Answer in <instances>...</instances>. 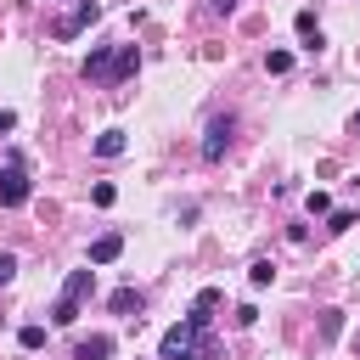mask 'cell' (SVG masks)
I'll return each instance as SVG.
<instances>
[{"mask_svg":"<svg viewBox=\"0 0 360 360\" xmlns=\"http://www.w3.org/2000/svg\"><path fill=\"white\" fill-rule=\"evenodd\" d=\"M90 292H96V270H73L68 287H62V298H73V304H84Z\"/></svg>","mask_w":360,"mask_h":360,"instance_id":"cell-7","label":"cell"},{"mask_svg":"<svg viewBox=\"0 0 360 360\" xmlns=\"http://www.w3.org/2000/svg\"><path fill=\"white\" fill-rule=\"evenodd\" d=\"M354 219H360V214H354V208H338V214H332V225H326V231H349V225H354Z\"/></svg>","mask_w":360,"mask_h":360,"instance_id":"cell-21","label":"cell"},{"mask_svg":"<svg viewBox=\"0 0 360 360\" xmlns=\"http://www.w3.org/2000/svg\"><path fill=\"white\" fill-rule=\"evenodd\" d=\"M197 338H202V332H197L191 321H180V326H169V332H163V343H158V349H163V360H174V354H180V349H191Z\"/></svg>","mask_w":360,"mask_h":360,"instance_id":"cell-4","label":"cell"},{"mask_svg":"<svg viewBox=\"0 0 360 360\" xmlns=\"http://www.w3.org/2000/svg\"><path fill=\"white\" fill-rule=\"evenodd\" d=\"M107 309H112V315H129V321H141V292H135V287H118V292L107 298Z\"/></svg>","mask_w":360,"mask_h":360,"instance_id":"cell-8","label":"cell"},{"mask_svg":"<svg viewBox=\"0 0 360 360\" xmlns=\"http://www.w3.org/2000/svg\"><path fill=\"white\" fill-rule=\"evenodd\" d=\"M51 321H56V326H79V304H73V298H56V304H51Z\"/></svg>","mask_w":360,"mask_h":360,"instance_id":"cell-14","label":"cell"},{"mask_svg":"<svg viewBox=\"0 0 360 360\" xmlns=\"http://www.w3.org/2000/svg\"><path fill=\"white\" fill-rule=\"evenodd\" d=\"M231 129H236V118H231V112L208 124V135H202V158H208V163H219V158H225V146H231Z\"/></svg>","mask_w":360,"mask_h":360,"instance_id":"cell-2","label":"cell"},{"mask_svg":"<svg viewBox=\"0 0 360 360\" xmlns=\"http://www.w3.org/2000/svg\"><path fill=\"white\" fill-rule=\"evenodd\" d=\"M84 22H96V0H84V6H79V11L68 17V22H56V34H62V39H73V34L84 28Z\"/></svg>","mask_w":360,"mask_h":360,"instance_id":"cell-10","label":"cell"},{"mask_svg":"<svg viewBox=\"0 0 360 360\" xmlns=\"http://www.w3.org/2000/svg\"><path fill=\"white\" fill-rule=\"evenodd\" d=\"M248 281H253V287H270V281H276V264H270V259H253V264H248Z\"/></svg>","mask_w":360,"mask_h":360,"instance_id":"cell-15","label":"cell"},{"mask_svg":"<svg viewBox=\"0 0 360 360\" xmlns=\"http://www.w3.org/2000/svg\"><path fill=\"white\" fill-rule=\"evenodd\" d=\"M354 129H360V112H354Z\"/></svg>","mask_w":360,"mask_h":360,"instance_id":"cell-26","label":"cell"},{"mask_svg":"<svg viewBox=\"0 0 360 360\" xmlns=\"http://www.w3.org/2000/svg\"><path fill=\"white\" fill-rule=\"evenodd\" d=\"M354 354H360V332H354Z\"/></svg>","mask_w":360,"mask_h":360,"instance_id":"cell-25","label":"cell"},{"mask_svg":"<svg viewBox=\"0 0 360 360\" xmlns=\"http://www.w3.org/2000/svg\"><path fill=\"white\" fill-rule=\"evenodd\" d=\"M338 332H343V315H338V309H326V315H321V338H326V343H332V338H338Z\"/></svg>","mask_w":360,"mask_h":360,"instance_id":"cell-18","label":"cell"},{"mask_svg":"<svg viewBox=\"0 0 360 360\" xmlns=\"http://www.w3.org/2000/svg\"><path fill=\"white\" fill-rule=\"evenodd\" d=\"M264 68H270V73H287V68H292V51H270Z\"/></svg>","mask_w":360,"mask_h":360,"instance_id":"cell-19","label":"cell"},{"mask_svg":"<svg viewBox=\"0 0 360 360\" xmlns=\"http://www.w3.org/2000/svg\"><path fill=\"white\" fill-rule=\"evenodd\" d=\"M96 158H124V129H101L96 135Z\"/></svg>","mask_w":360,"mask_h":360,"instance_id":"cell-12","label":"cell"},{"mask_svg":"<svg viewBox=\"0 0 360 360\" xmlns=\"http://www.w3.org/2000/svg\"><path fill=\"white\" fill-rule=\"evenodd\" d=\"M298 34H304V51H321V22H315V11H298Z\"/></svg>","mask_w":360,"mask_h":360,"instance_id":"cell-13","label":"cell"},{"mask_svg":"<svg viewBox=\"0 0 360 360\" xmlns=\"http://www.w3.org/2000/svg\"><path fill=\"white\" fill-rule=\"evenodd\" d=\"M28 191H34V186H28V169H22V163H6V169H0V208H22Z\"/></svg>","mask_w":360,"mask_h":360,"instance_id":"cell-1","label":"cell"},{"mask_svg":"<svg viewBox=\"0 0 360 360\" xmlns=\"http://www.w3.org/2000/svg\"><path fill=\"white\" fill-rule=\"evenodd\" d=\"M17 343H22L28 354H34V349H45V326H34V321H28V326L17 332Z\"/></svg>","mask_w":360,"mask_h":360,"instance_id":"cell-16","label":"cell"},{"mask_svg":"<svg viewBox=\"0 0 360 360\" xmlns=\"http://www.w3.org/2000/svg\"><path fill=\"white\" fill-rule=\"evenodd\" d=\"M208 6H214V11H219V17H231V11H236V6H242V0H208Z\"/></svg>","mask_w":360,"mask_h":360,"instance_id":"cell-23","label":"cell"},{"mask_svg":"<svg viewBox=\"0 0 360 360\" xmlns=\"http://www.w3.org/2000/svg\"><path fill=\"white\" fill-rule=\"evenodd\" d=\"M11 276H17V253H0V287H6Z\"/></svg>","mask_w":360,"mask_h":360,"instance_id":"cell-22","label":"cell"},{"mask_svg":"<svg viewBox=\"0 0 360 360\" xmlns=\"http://www.w3.org/2000/svg\"><path fill=\"white\" fill-rule=\"evenodd\" d=\"M174 360H208V343H202V349H180Z\"/></svg>","mask_w":360,"mask_h":360,"instance_id":"cell-24","label":"cell"},{"mask_svg":"<svg viewBox=\"0 0 360 360\" xmlns=\"http://www.w3.org/2000/svg\"><path fill=\"white\" fill-rule=\"evenodd\" d=\"M118 253H124V236H118V231H101V236L90 242V264H112Z\"/></svg>","mask_w":360,"mask_h":360,"instance_id":"cell-5","label":"cell"},{"mask_svg":"<svg viewBox=\"0 0 360 360\" xmlns=\"http://www.w3.org/2000/svg\"><path fill=\"white\" fill-rule=\"evenodd\" d=\"M112 197H118L112 180H96V186H90V202H96V208H112Z\"/></svg>","mask_w":360,"mask_h":360,"instance_id":"cell-17","label":"cell"},{"mask_svg":"<svg viewBox=\"0 0 360 360\" xmlns=\"http://www.w3.org/2000/svg\"><path fill=\"white\" fill-rule=\"evenodd\" d=\"M304 202H309V214H332V197H326V191H309Z\"/></svg>","mask_w":360,"mask_h":360,"instance_id":"cell-20","label":"cell"},{"mask_svg":"<svg viewBox=\"0 0 360 360\" xmlns=\"http://www.w3.org/2000/svg\"><path fill=\"white\" fill-rule=\"evenodd\" d=\"M219 304H225V292H219V287H202V292L191 298V315H186V321H191L197 332H208V321H214V309H219Z\"/></svg>","mask_w":360,"mask_h":360,"instance_id":"cell-3","label":"cell"},{"mask_svg":"<svg viewBox=\"0 0 360 360\" xmlns=\"http://www.w3.org/2000/svg\"><path fill=\"white\" fill-rule=\"evenodd\" d=\"M84 79H112V51H107V45H96V51L84 56Z\"/></svg>","mask_w":360,"mask_h":360,"instance_id":"cell-9","label":"cell"},{"mask_svg":"<svg viewBox=\"0 0 360 360\" xmlns=\"http://www.w3.org/2000/svg\"><path fill=\"white\" fill-rule=\"evenodd\" d=\"M73 360H112V338H107V332H90V338H79Z\"/></svg>","mask_w":360,"mask_h":360,"instance_id":"cell-6","label":"cell"},{"mask_svg":"<svg viewBox=\"0 0 360 360\" xmlns=\"http://www.w3.org/2000/svg\"><path fill=\"white\" fill-rule=\"evenodd\" d=\"M135 68H141V51H135V45H124V51H112V79H129Z\"/></svg>","mask_w":360,"mask_h":360,"instance_id":"cell-11","label":"cell"}]
</instances>
